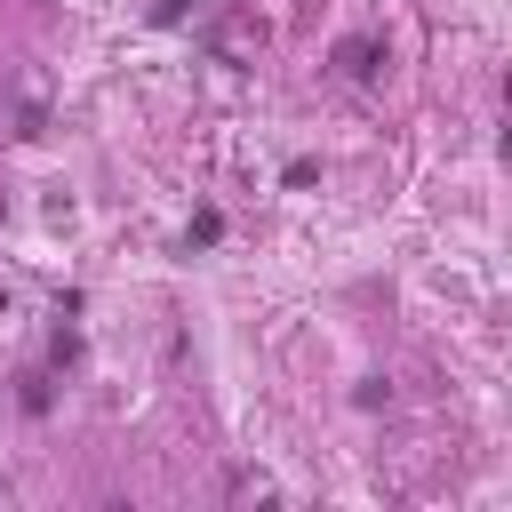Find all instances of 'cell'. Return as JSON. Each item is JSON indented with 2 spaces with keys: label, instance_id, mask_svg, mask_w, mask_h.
I'll return each mask as SVG.
<instances>
[{
  "label": "cell",
  "instance_id": "obj_2",
  "mask_svg": "<svg viewBox=\"0 0 512 512\" xmlns=\"http://www.w3.org/2000/svg\"><path fill=\"white\" fill-rule=\"evenodd\" d=\"M216 232H224V216H216V208H200V216H192V232H184V248H208Z\"/></svg>",
  "mask_w": 512,
  "mask_h": 512
},
{
  "label": "cell",
  "instance_id": "obj_1",
  "mask_svg": "<svg viewBox=\"0 0 512 512\" xmlns=\"http://www.w3.org/2000/svg\"><path fill=\"white\" fill-rule=\"evenodd\" d=\"M376 56H384V48L360 32V40H344V48H336V72H344V80H368V72H376Z\"/></svg>",
  "mask_w": 512,
  "mask_h": 512
}]
</instances>
